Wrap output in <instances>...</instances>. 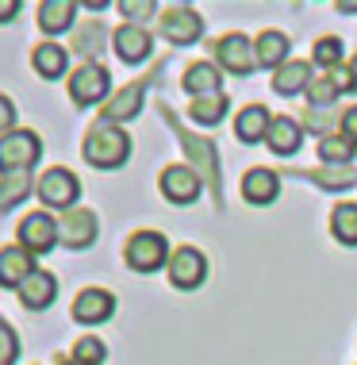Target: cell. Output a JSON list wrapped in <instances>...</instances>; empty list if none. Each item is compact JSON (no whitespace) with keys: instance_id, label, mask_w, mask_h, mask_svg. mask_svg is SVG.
Segmentation results:
<instances>
[{"instance_id":"1","label":"cell","mask_w":357,"mask_h":365,"mask_svg":"<svg viewBox=\"0 0 357 365\" xmlns=\"http://www.w3.org/2000/svg\"><path fill=\"white\" fill-rule=\"evenodd\" d=\"M81 154H85L88 165H96V170H119V165L127 162V154H131V139H127L115 123L100 120V123L88 127Z\"/></svg>"},{"instance_id":"2","label":"cell","mask_w":357,"mask_h":365,"mask_svg":"<svg viewBox=\"0 0 357 365\" xmlns=\"http://www.w3.org/2000/svg\"><path fill=\"white\" fill-rule=\"evenodd\" d=\"M123 258L127 265H131L135 273H154L162 269V265H170V242H165V235L157 231H135L131 239H127L123 246Z\"/></svg>"},{"instance_id":"3","label":"cell","mask_w":357,"mask_h":365,"mask_svg":"<svg viewBox=\"0 0 357 365\" xmlns=\"http://www.w3.org/2000/svg\"><path fill=\"white\" fill-rule=\"evenodd\" d=\"M35 192H38V200H43L46 208L69 212V208H77V196H81V181H77V177L69 173V170H62V165H54V170H46L43 177H38Z\"/></svg>"},{"instance_id":"4","label":"cell","mask_w":357,"mask_h":365,"mask_svg":"<svg viewBox=\"0 0 357 365\" xmlns=\"http://www.w3.org/2000/svg\"><path fill=\"white\" fill-rule=\"evenodd\" d=\"M43 154L35 131H12L0 139V173H31V165Z\"/></svg>"},{"instance_id":"5","label":"cell","mask_w":357,"mask_h":365,"mask_svg":"<svg viewBox=\"0 0 357 365\" xmlns=\"http://www.w3.org/2000/svg\"><path fill=\"white\" fill-rule=\"evenodd\" d=\"M108 88H112V77H108V70L100 62H81L73 70V77H69V96H73V104H81V108L100 104L108 96Z\"/></svg>"},{"instance_id":"6","label":"cell","mask_w":357,"mask_h":365,"mask_svg":"<svg viewBox=\"0 0 357 365\" xmlns=\"http://www.w3.org/2000/svg\"><path fill=\"white\" fill-rule=\"evenodd\" d=\"M16 239H19V246H24L27 254H46V250H54V242H58V223H54V215H51V212H31V215H24V223L16 227Z\"/></svg>"},{"instance_id":"7","label":"cell","mask_w":357,"mask_h":365,"mask_svg":"<svg viewBox=\"0 0 357 365\" xmlns=\"http://www.w3.org/2000/svg\"><path fill=\"white\" fill-rule=\"evenodd\" d=\"M212 51L223 62V70L234 73V77H246L257 66V51H254V43L246 35H223V38H215Z\"/></svg>"},{"instance_id":"8","label":"cell","mask_w":357,"mask_h":365,"mask_svg":"<svg viewBox=\"0 0 357 365\" xmlns=\"http://www.w3.org/2000/svg\"><path fill=\"white\" fill-rule=\"evenodd\" d=\"M58 242L69 246V250L93 246L96 242V215L88 208H69L62 220H58Z\"/></svg>"},{"instance_id":"9","label":"cell","mask_w":357,"mask_h":365,"mask_svg":"<svg viewBox=\"0 0 357 365\" xmlns=\"http://www.w3.org/2000/svg\"><path fill=\"white\" fill-rule=\"evenodd\" d=\"M162 35L170 38L173 46H188L204 35V19L192 12V8H165L162 16Z\"/></svg>"},{"instance_id":"10","label":"cell","mask_w":357,"mask_h":365,"mask_svg":"<svg viewBox=\"0 0 357 365\" xmlns=\"http://www.w3.org/2000/svg\"><path fill=\"white\" fill-rule=\"evenodd\" d=\"M207 277V258L200 250H192V246H181V250L170 258V281L173 289H196V284H204Z\"/></svg>"},{"instance_id":"11","label":"cell","mask_w":357,"mask_h":365,"mask_svg":"<svg viewBox=\"0 0 357 365\" xmlns=\"http://www.w3.org/2000/svg\"><path fill=\"white\" fill-rule=\"evenodd\" d=\"M157 185H162V192L170 204H192L196 196H200V173H196L192 165H170Z\"/></svg>"},{"instance_id":"12","label":"cell","mask_w":357,"mask_h":365,"mask_svg":"<svg viewBox=\"0 0 357 365\" xmlns=\"http://www.w3.org/2000/svg\"><path fill=\"white\" fill-rule=\"evenodd\" d=\"M112 46H115V54L123 58L127 66H138V62H146L154 51V43H150V31L146 27H138V24H123L119 31L112 35Z\"/></svg>"},{"instance_id":"13","label":"cell","mask_w":357,"mask_h":365,"mask_svg":"<svg viewBox=\"0 0 357 365\" xmlns=\"http://www.w3.org/2000/svg\"><path fill=\"white\" fill-rule=\"evenodd\" d=\"M112 312H115V296L108 289H81L73 300V319L88 323V327H93V323H104Z\"/></svg>"},{"instance_id":"14","label":"cell","mask_w":357,"mask_h":365,"mask_svg":"<svg viewBox=\"0 0 357 365\" xmlns=\"http://www.w3.org/2000/svg\"><path fill=\"white\" fill-rule=\"evenodd\" d=\"M31 273H35V254H27L19 242L0 250V284L4 289H19Z\"/></svg>"},{"instance_id":"15","label":"cell","mask_w":357,"mask_h":365,"mask_svg":"<svg viewBox=\"0 0 357 365\" xmlns=\"http://www.w3.org/2000/svg\"><path fill=\"white\" fill-rule=\"evenodd\" d=\"M54 296H58V281H54V273H46V269H35L31 277L19 284V304H24V308H31V312L51 308Z\"/></svg>"},{"instance_id":"16","label":"cell","mask_w":357,"mask_h":365,"mask_svg":"<svg viewBox=\"0 0 357 365\" xmlns=\"http://www.w3.org/2000/svg\"><path fill=\"white\" fill-rule=\"evenodd\" d=\"M276 189H281V177L273 170H265V165H254V170L242 177V196L250 204H273Z\"/></svg>"},{"instance_id":"17","label":"cell","mask_w":357,"mask_h":365,"mask_svg":"<svg viewBox=\"0 0 357 365\" xmlns=\"http://www.w3.org/2000/svg\"><path fill=\"white\" fill-rule=\"evenodd\" d=\"M143 81H135V85H127V88H119V93L112 96V101L104 104V120L108 123H123V120H135L138 115V108H143Z\"/></svg>"},{"instance_id":"18","label":"cell","mask_w":357,"mask_h":365,"mask_svg":"<svg viewBox=\"0 0 357 365\" xmlns=\"http://www.w3.org/2000/svg\"><path fill=\"white\" fill-rule=\"evenodd\" d=\"M269 127H273L269 112H265L262 104H250V108H242V112H238V120H234V135H238L242 143H262L265 135H269Z\"/></svg>"},{"instance_id":"19","label":"cell","mask_w":357,"mask_h":365,"mask_svg":"<svg viewBox=\"0 0 357 365\" xmlns=\"http://www.w3.org/2000/svg\"><path fill=\"white\" fill-rule=\"evenodd\" d=\"M185 88L196 96V101H200V96H219L223 93V77L212 62H196V66H188V73H185Z\"/></svg>"},{"instance_id":"20","label":"cell","mask_w":357,"mask_h":365,"mask_svg":"<svg viewBox=\"0 0 357 365\" xmlns=\"http://www.w3.org/2000/svg\"><path fill=\"white\" fill-rule=\"evenodd\" d=\"M31 66H35V73H38V77L54 81V77H62V73H66L69 54H66V46H58V43H38L35 51H31Z\"/></svg>"},{"instance_id":"21","label":"cell","mask_w":357,"mask_h":365,"mask_svg":"<svg viewBox=\"0 0 357 365\" xmlns=\"http://www.w3.org/2000/svg\"><path fill=\"white\" fill-rule=\"evenodd\" d=\"M73 16H77V4H69V0H43L38 4V27L46 35H62L66 27H73Z\"/></svg>"},{"instance_id":"22","label":"cell","mask_w":357,"mask_h":365,"mask_svg":"<svg viewBox=\"0 0 357 365\" xmlns=\"http://www.w3.org/2000/svg\"><path fill=\"white\" fill-rule=\"evenodd\" d=\"M300 139H304V135H300V123H296V120H284V115H281V120H273L269 135H265L269 150H273V154H281V158L300 150Z\"/></svg>"},{"instance_id":"23","label":"cell","mask_w":357,"mask_h":365,"mask_svg":"<svg viewBox=\"0 0 357 365\" xmlns=\"http://www.w3.org/2000/svg\"><path fill=\"white\" fill-rule=\"evenodd\" d=\"M254 51H257V66H276V70H281L284 58H289V38L281 31H262L254 43Z\"/></svg>"},{"instance_id":"24","label":"cell","mask_w":357,"mask_h":365,"mask_svg":"<svg viewBox=\"0 0 357 365\" xmlns=\"http://www.w3.org/2000/svg\"><path fill=\"white\" fill-rule=\"evenodd\" d=\"M311 70H307V62H284L281 70H276L273 77V88L281 96H296V93H304L307 85H311V77H307Z\"/></svg>"},{"instance_id":"25","label":"cell","mask_w":357,"mask_h":365,"mask_svg":"<svg viewBox=\"0 0 357 365\" xmlns=\"http://www.w3.org/2000/svg\"><path fill=\"white\" fill-rule=\"evenodd\" d=\"M31 192V173H0V212H12Z\"/></svg>"},{"instance_id":"26","label":"cell","mask_w":357,"mask_h":365,"mask_svg":"<svg viewBox=\"0 0 357 365\" xmlns=\"http://www.w3.org/2000/svg\"><path fill=\"white\" fill-rule=\"evenodd\" d=\"M227 93L219 96H200V101H192V108H188V115H192L196 123H204V127H212V123H219L223 115H227Z\"/></svg>"},{"instance_id":"27","label":"cell","mask_w":357,"mask_h":365,"mask_svg":"<svg viewBox=\"0 0 357 365\" xmlns=\"http://www.w3.org/2000/svg\"><path fill=\"white\" fill-rule=\"evenodd\" d=\"M331 231L334 239L346 246H357V204H338L331 215Z\"/></svg>"},{"instance_id":"28","label":"cell","mask_w":357,"mask_h":365,"mask_svg":"<svg viewBox=\"0 0 357 365\" xmlns=\"http://www.w3.org/2000/svg\"><path fill=\"white\" fill-rule=\"evenodd\" d=\"M342 88H346L342 73H334V77H315V81L307 85V101H311V108H331L334 96H338Z\"/></svg>"},{"instance_id":"29","label":"cell","mask_w":357,"mask_h":365,"mask_svg":"<svg viewBox=\"0 0 357 365\" xmlns=\"http://www.w3.org/2000/svg\"><path fill=\"white\" fill-rule=\"evenodd\" d=\"M353 150H357V146L350 139H342V135H323V143H319V158L326 165H334V162L346 165L353 158Z\"/></svg>"},{"instance_id":"30","label":"cell","mask_w":357,"mask_h":365,"mask_svg":"<svg viewBox=\"0 0 357 365\" xmlns=\"http://www.w3.org/2000/svg\"><path fill=\"white\" fill-rule=\"evenodd\" d=\"M104 358H108L104 342L93 339V334H85V339L73 342V361H81V365H100Z\"/></svg>"},{"instance_id":"31","label":"cell","mask_w":357,"mask_h":365,"mask_svg":"<svg viewBox=\"0 0 357 365\" xmlns=\"http://www.w3.org/2000/svg\"><path fill=\"white\" fill-rule=\"evenodd\" d=\"M353 181H357V173L346 170V165H338V170H315V185H323V189H350Z\"/></svg>"},{"instance_id":"32","label":"cell","mask_w":357,"mask_h":365,"mask_svg":"<svg viewBox=\"0 0 357 365\" xmlns=\"http://www.w3.org/2000/svg\"><path fill=\"white\" fill-rule=\"evenodd\" d=\"M342 54H346V46H342V38H334V35H326L315 43V62L319 66H338Z\"/></svg>"},{"instance_id":"33","label":"cell","mask_w":357,"mask_h":365,"mask_svg":"<svg viewBox=\"0 0 357 365\" xmlns=\"http://www.w3.org/2000/svg\"><path fill=\"white\" fill-rule=\"evenodd\" d=\"M16 354H19V339H16V331L8 327L4 319H0V365H12V361H16Z\"/></svg>"},{"instance_id":"34","label":"cell","mask_w":357,"mask_h":365,"mask_svg":"<svg viewBox=\"0 0 357 365\" xmlns=\"http://www.w3.org/2000/svg\"><path fill=\"white\" fill-rule=\"evenodd\" d=\"M12 131H16V108H12V101H8L4 93H0V139L12 135Z\"/></svg>"},{"instance_id":"35","label":"cell","mask_w":357,"mask_h":365,"mask_svg":"<svg viewBox=\"0 0 357 365\" xmlns=\"http://www.w3.org/2000/svg\"><path fill=\"white\" fill-rule=\"evenodd\" d=\"M119 12L131 16V19H146L150 12H157V4H150V0H146V4H143V0H135V4H131V0H123V4H119Z\"/></svg>"},{"instance_id":"36","label":"cell","mask_w":357,"mask_h":365,"mask_svg":"<svg viewBox=\"0 0 357 365\" xmlns=\"http://www.w3.org/2000/svg\"><path fill=\"white\" fill-rule=\"evenodd\" d=\"M342 139H350L357 146V104L342 112Z\"/></svg>"},{"instance_id":"37","label":"cell","mask_w":357,"mask_h":365,"mask_svg":"<svg viewBox=\"0 0 357 365\" xmlns=\"http://www.w3.org/2000/svg\"><path fill=\"white\" fill-rule=\"evenodd\" d=\"M19 12V0H0V24H8Z\"/></svg>"},{"instance_id":"38","label":"cell","mask_w":357,"mask_h":365,"mask_svg":"<svg viewBox=\"0 0 357 365\" xmlns=\"http://www.w3.org/2000/svg\"><path fill=\"white\" fill-rule=\"evenodd\" d=\"M342 81H346V88H357V54H353V62H350V70L342 73Z\"/></svg>"},{"instance_id":"39","label":"cell","mask_w":357,"mask_h":365,"mask_svg":"<svg viewBox=\"0 0 357 365\" xmlns=\"http://www.w3.org/2000/svg\"><path fill=\"white\" fill-rule=\"evenodd\" d=\"M58 365H81V361H73V358H69V361H58Z\"/></svg>"}]
</instances>
